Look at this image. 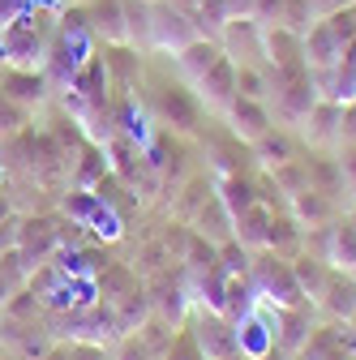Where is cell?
Instances as JSON below:
<instances>
[{"instance_id": "5", "label": "cell", "mask_w": 356, "mask_h": 360, "mask_svg": "<svg viewBox=\"0 0 356 360\" xmlns=\"http://www.w3.org/2000/svg\"><path fill=\"white\" fill-rule=\"evenodd\" d=\"M155 116H159V124L163 129H172V133H198V124H202V99L193 95V86H159L155 90Z\"/></svg>"}, {"instance_id": "12", "label": "cell", "mask_w": 356, "mask_h": 360, "mask_svg": "<svg viewBox=\"0 0 356 360\" xmlns=\"http://www.w3.org/2000/svg\"><path fill=\"white\" fill-rule=\"evenodd\" d=\"M292 219L300 223V228H309V232H314V228H326V223H335V198H326V193H318V189H300L292 202Z\"/></svg>"}, {"instance_id": "2", "label": "cell", "mask_w": 356, "mask_h": 360, "mask_svg": "<svg viewBox=\"0 0 356 360\" xmlns=\"http://www.w3.org/2000/svg\"><path fill=\"white\" fill-rule=\"evenodd\" d=\"M266 77H271L275 120L300 129V120L309 116V108L322 99V95H318V86H314V73L300 65V69H266Z\"/></svg>"}, {"instance_id": "18", "label": "cell", "mask_w": 356, "mask_h": 360, "mask_svg": "<svg viewBox=\"0 0 356 360\" xmlns=\"http://www.w3.org/2000/svg\"><path fill=\"white\" fill-rule=\"evenodd\" d=\"M193 223H198V236H206L210 245H228L232 240V214H228L224 202H219V193H210V202L193 214Z\"/></svg>"}, {"instance_id": "25", "label": "cell", "mask_w": 356, "mask_h": 360, "mask_svg": "<svg viewBox=\"0 0 356 360\" xmlns=\"http://www.w3.org/2000/svg\"><path fill=\"white\" fill-rule=\"evenodd\" d=\"M133 288H138V283H133V275H129V270H125V266H112V270H108V275L99 279V292L108 296V304H116V300H120V296H129Z\"/></svg>"}, {"instance_id": "22", "label": "cell", "mask_w": 356, "mask_h": 360, "mask_svg": "<svg viewBox=\"0 0 356 360\" xmlns=\"http://www.w3.org/2000/svg\"><path fill=\"white\" fill-rule=\"evenodd\" d=\"M219 202H224V206H228V214L236 219L241 210H249V206L258 202L253 180H245V176H224V180H219Z\"/></svg>"}, {"instance_id": "3", "label": "cell", "mask_w": 356, "mask_h": 360, "mask_svg": "<svg viewBox=\"0 0 356 360\" xmlns=\"http://www.w3.org/2000/svg\"><path fill=\"white\" fill-rule=\"evenodd\" d=\"M193 39H202L198 22L189 13H181L176 5H167V0H155L151 18H146V52H172V56H181Z\"/></svg>"}, {"instance_id": "29", "label": "cell", "mask_w": 356, "mask_h": 360, "mask_svg": "<svg viewBox=\"0 0 356 360\" xmlns=\"http://www.w3.org/2000/svg\"><path fill=\"white\" fill-rule=\"evenodd\" d=\"M167 360H206V356H202V347H198V339H193V335H181V339H172Z\"/></svg>"}, {"instance_id": "31", "label": "cell", "mask_w": 356, "mask_h": 360, "mask_svg": "<svg viewBox=\"0 0 356 360\" xmlns=\"http://www.w3.org/2000/svg\"><path fill=\"white\" fill-rule=\"evenodd\" d=\"M34 5V0H0V30H5V26H13L26 9Z\"/></svg>"}, {"instance_id": "36", "label": "cell", "mask_w": 356, "mask_h": 360, "mask_svg": "<svg viewBox=\"0 0 356 360\" xmlns=\"http://www.w3.org/2000/svg\"><path fill=\"white\" fill-rule=\"evenodd\" d=\"M348 275H352V279H356V270H348Z\"/></svg>"}, {"instance_id": "1", "label": "cell", "mask_w": 356, "mask_h": 360, "mask_svg": "<svg viewBox=\"0 0 356 360\" xmlns=\"http://www.w3.org/2000/svg\"><path fill=\"white\" fill-rule=\"evenodd\" d=\"M52 34H56V26L30 5L13 26L0 30V65L5 69H43L48 52H52Z\"/></svg>"}, {"instance_id": "7", "label": "cell", "mask_w": 356, "mask_h": 360, "mask_svg": "<svg viewBox=\"0 0 356 360\" xmlns=\"http://www.w3.org/2000/svg\"><path fill=\"white\" fill-rule=\"evenodd\" d=\"M52 90H56V86L48 82V73H43V69H5V73H0V95H9V99L22 103L26 112L43 108Z\"/></svg>"}, {"instance_id": "13", "label": "cell", "mask_w": 356, "mask_h": 360, "mask_svg": "<svg viewBox=\"0 0 356 360\" xmlns=\"http://www.w3.org/2000/svg\"><path fill=\"white\" fill-rule=\"evenodd\" d=\"M318 300L326 304V313L335 322H348L356 313V279L348 275V270H331L326 275V288L318 292Z\"/></svg>"}, {"instance_id": "24", "label": "cell", "mask_w": 356, "mask_h": 360, "mask_svg": "<svg viewBox=\"0 0 356 360\" xmlns=\"http://www.w3.org/2000/svg\"><path fill=\"white\" fill-rule=\"evenodd\" d=\"M26 124H30V112H26L22 103H13L9 95H0V138H5V142L18 138Z\"/></svg>"}, {"instance_id": "38", "label": "cell", "mask_w": 356, "mask_h": 360, "mask_svg": "<svg viewBox=\"0 0 356 360\" xmlns=\"http://www.w3.org/2000/svg\"><path fill=\"white\" fill-rule=\"evenodd\" d=\"M146 5H155V0H146Z\"/></svg>"}, {"instance_id": "8", "label": "cell", "mask_w": 356, "mask_h": 360, "mask_svg": "<svg viewBox=\"0 0 356 360\" xmlns=\"http://www.w3.org/2000/svg\"><path fill=\"white\" fill-rule=\"evenodd\" d=\"M193 339H198V347H202V356L206 360H236V330H232V322H224V313H198V330H193Z\"/></svg>"}, {"instance_id": "33", "label": "cell", "mask_w": 356, "mask_h": 360, "mask_svg": "<svg viewBox=\"0 0 356 360\" xmlns=\"http://www.w3.org/2000/svg\"><path fill=\"white\" fill-rule=\"evenodd\" d=\"M69 360H108V352L99 343H73L69 347Z\"/></svg>"}, {"instance_id": "19", "label": "cell", "mask_w": 356, "mask_h": 360, "mask_svg": "<svg viewBox=\"0 0 356 360\" xmlns=\"http://www.w3.org/2000/svg\"><path fill=\"white\" fill-rule=\"evenodd\" d=\"M249 150H253V159H258V167H262V172H271V167H279V163L296 159V142H292V133H284V129L262 133V138H258Z\"/></svg>"}, {"instance_id": "28", "label": "cell", "mask_w": 356, "mask_h": 360, "mask_svg": "<svg viewBox=\"0 0 356 360\" xmlns=\"http://www.w3.org/2000/svg\"><path fill=\"white\" fill-rule=\"evenodd\" d=\"M335 146H356V99L339 103V142Z\"/></svg>"}, {"instance_id": "6", "label": "cell", "mask_w": 356, "mask_h": 360, "mask_svg": "<svg viewBox=\"0 0 356 360\" xmlns=\"http://www.w3.org/2000/svg\"><path fill=\"white\" fill-rule=\"evenodd\" d=\"M224 120H228V133H232V138H241L245 146H253L262 133H271V129H275L271 103H262V99H245V95H236V99L224 108Z\"/></svg>"}, {"instance_id": "14", "label": "cell", "mask_w": 356, "mask_h": 360, "mask_svg": "<svg viewBox=\"0 0 356 360\" xmlns=\"http://www.w3.org/2000/svg\"><path fill=\"white\" fill-rule=\"evenodd\" d=\"M219 56H224L219 39H206V34H202V39H193L189 48H185L181 56H176V65H181V77H185L189 86H198V82L215 69V60H219Z\"/></svg>"}, {"instance_id": "15", "label": "cell", "mask_w": 356, "mask_h": 360, "mask_svg": "<svg viewBox=\"0 0 356 360\" xmlns=\"http://www.w3.org/2000/svg\"><path fill=\"white\" fill-rule=\"evenodd\" d=\"M185 304H189V288H185L181 279H159V283H155L151 313H155V318H159L163 326L181 322V318H185Z\"/></svg>"}, {"instance_id": "17", "label": "cell", "mask_w": 356, "mask_h": 360, "mask_svg": "<svg viewBox=\"0 0 356 360\" xmlns=\"http://www.w3.org/2000/svg\"><path fill=\"white\" fill-rule=\"evenodd\" d=\"M266 228H271V210L253 202L249 210H241L232 219V240H241L245 249H266Z\"/></svg>"}, {"instance_id": "4", "label": "cell", "mask_w": 356, "mask_h": 360, "mask_svg": "<svg viewBox=\"0 0 356 360\" xmlns=\"http://www.w3.org/2000/svg\"><path fill=\"white\" fill-rule=\"evenodd\" d=\"M249 283H253V292H258L262 300H271V304H279V309L305 304V292H300V283H296V275H292V262L279 257V253H271V249H266V253L249 266Z\"/></svg>"}, {"instance_id": "37", "label": "cell", "mask_w": 356, "mask_h": 360, "mask_svg": "<svg viewBox=\"0 0 356 360\" xmlns=\"http://www.w3.org/2000/svg\"><path fill=\"white\" fill-rule=\"evenodd\" d=\"M348 5H356V0H348Z\"/></svg>"}, {"instance_id": "35", "label": "cell", "mask_w": 356, "mask_h": 360, "mask_svg": "<svg viewBox=\"0 0 356 360\" xmlns=\"http://www.w3.org/2000/svg\"><path fill=\"white\" fill-rule=\"evenodd\" d=\"M331 360H348V356H343V352H339V356H331Z\"/></svg>"}, {"instance_id": "30", "label": "cell", "mask_w": 356, "mask_h": 360, "mask_svg": "<svg viewBox=\"0 0 356 360\" xmlns=\"http://www.w3.org/2000/svg\"><path fill=\"white\" fill-rule=\"evenodd\" d=\"M339 172H343V193L356 198V146H343V155H339Z\"/></svg>"}, {"instance_id": "16", "label": "cell", "mask_w": 356, "mask_h": 360, "mask_svg": "<svg viewBox=\"0 0 356 360\" xmlns=\"http://www.w3.org/2000/svg\"><path fill=\"white\" fill-rule=\"evenodd\" d=\"M266 249L292 262V257L305 249V228H300L292 214H271V228H266Z\"/></svg>"}, {"instance_id": "32", "label": "cell", "mask_w": 356, "mask_h": 360, "mask_svg": "<svg viewBox=\"0 0 356 360\" xmlns=\"http://www.w3.org/2000/svg\"><path fill=\"white\" fill-rule=\"evenodd\" d=\"M224 13H228V22H258L253 0H224Z\"/></svg>"}, {"instance_id": "9", "label": "cell", "mask_w": 356, "mask_h": 360, "mask_svg": "<svg viewBox=\"0 0 356 360\" xmlns=\"http://www.w3.org/2000/svg\"><path fill=\"white\" fill-rule=\"evenodd\" d=\"M86 22H91L95 39H103L108 48H129L125 0H91V5H86Z\"/></svg>"}, {"instance_id": "23", "label": "cell", "mask_w": 356, "mask_h": 360, "mask_svg": "<svg viewBox=\"0 0 356 360\" xmlns=\"http://www.w3.org/2000/svg\"><path fill=\"white\" fill-rule=\"evenodd\" d=\"M236 95L271 103V77H266L262 69H253V65H236Z\"/></svg>"}, {"instance_id": "27", "label": "cell", "mask_w": 356, "mask_h": 360, "mask_svg": "<svg viewBox=\"0 0 356 360\" xmlns=\"http://www.w3.org/2000/svg\"><path fill=\"white\" fill-rule=\"evenodd\" d=\"M284 9H288V0H253L258 26H284Z\"/></svg>"}, {"instance_id": "39", "label": "cell", "mask_w": 356, "mask_h": 360, "mask_svg": "<svg viewBox=\"0 0 356 360\" xmlns=\"http://www.w3.org/2000/svg\"><path fill=\"white\" fill-rule=\"evenodd\" d=\"M0 352H5V347H0Z\"/></svg>"}, {"instance_id": "10", "label": "cell", "mask_w": 356, "mask_h": 360, "mask_svg": "<svg viewBox=\"0 0 356 360\" xmlns=\"http://www.w3.org/2000/svg\"><path fill=\"white\" fill-rule=\"evenodd\" d=\"M193 95L206 103V108H215V112H224L232 99H236V65L228 60V56H219L215 60V69L193 86Z\"/></svg>"}, {"instance_id": "34", "label": "cell", "mask_w": 356, "mask_h": 360, "mask_svg": "<svg viewBox=\"0 0 356 360\" xmlns=\"http://www.w3.org/2000/svg\"><path fill=\"white\" fill-rule=\"evenodd\" d=\"M167 5H176L181 13H189V18H193V13L202 9V0H167Z\"/></svg>"}, {"instance_id": "21", "label": "cell", "mask_w": 356, "mask_h": 360, "mask_svg": "<svg viewBox=\"0 0 356 360\" xmlns=\"http://www.w3.org/2000/svg\"><path fill=\"white\" fill-rule=\"evenodd\" d=\"M292 275H296V283H300V292L305 296H318L322 288H326V275H331V266L322 262V257H314V253H296L292 257Z\"/></svg>"}, {"instance_id": "20", "label": "cell", "mask_w": 356, "mask_h": 360, "mask_svg": "<svg viewBox=\"0 0 356 360\" xmlns=\"http://www.w3.org/2000/svg\"><path fill=\"white\" fill-rule=\"evenodd\" d=\"M305 176H309V189H318V193H326V198H339V193H343L339 159H326V155L305 159Z\"/></svg>"}, {"instance_id": "26", "label": "cell", "mask_w": 356, "mask_h": 360, "mask_svg": "<svg viewBox=\"0 0 356 360\" xmlns=\"http://www.w3.org/2000/svg\"><path fill=\"white\" fill-rule=\"evenodd\" d=\"M116 343H120V347H116L112 360H151V343H146L142 335H120Z\"/></svg>"}, {"instance_id": "11", "label": "cell", "mask_w": 356, "mask_h": 360, "mask_svg": "<svg viewBox=\"0 0 356 360\" xmlns=\"http://www.w3.org/2000/svg\"><path fill=\"white\" fill-rule=\"evenodd\" d=\"M300 138L309 146H335L339 142V103L335 99H318L309 108V116L300 120Z\"/></svg>"}]
</instances>
